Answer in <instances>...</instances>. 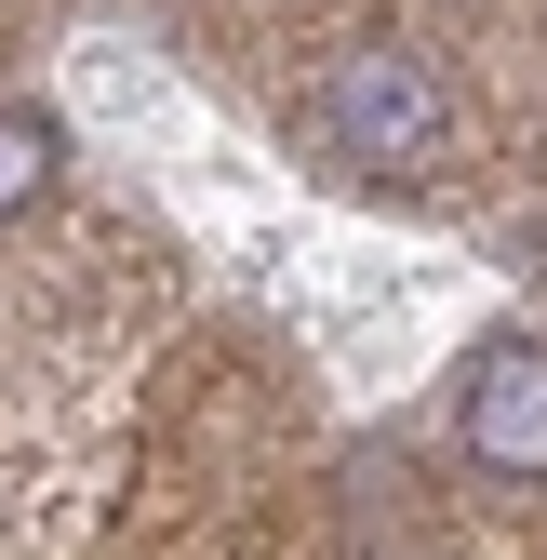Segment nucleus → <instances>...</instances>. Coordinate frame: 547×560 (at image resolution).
<instances>
[{
	"instance_id": "f257e3e1",
	"label": "nucleus",
	"mask_w": 547,
	"mask_h": 560,
	"mask_svg": "<svg viewBox=\"0 0 547 560\" xmlns=\"http://www.w3.org/2000/svg\"><path fill=\"white\" fill-rule=\"evenodd\" d=\"M441 133H454V94H441V67L415 40H348L321 67V148L348 161V174H428L441 161Z\"/></svg>"
},
{
	"instance_id": "f03ea898",
	"label": "nucleus",
	"mask_w": 547,
	"mask_h": 560,
	"mask_svg": "<svg viewBox=\"0 0 547 560\" xmlns=\"http://www.w3.org/2000/svg\"><path fill=\"white\" fill-rule=\"evenodd\" d=\"M454 441H467V467L547 494V347H534V334L467 347V374H454Z\"/></svg>"
},
{
	"instance_id": "7ed1b4c3",
	"label": "nucleus",
	"mask_w": 547,
	"mask_h": 560,
	"mask_svg": "<svg viewBox=\"0 0 547 560\" xmlns=\"http://www.w3.org/2000/svg\"><path fill=\"white\" fill-rule=\"evenodd\" d=\"M54 174H67V120L54 107H0V214H27Z\"/></svg>"
}]
</instances>
